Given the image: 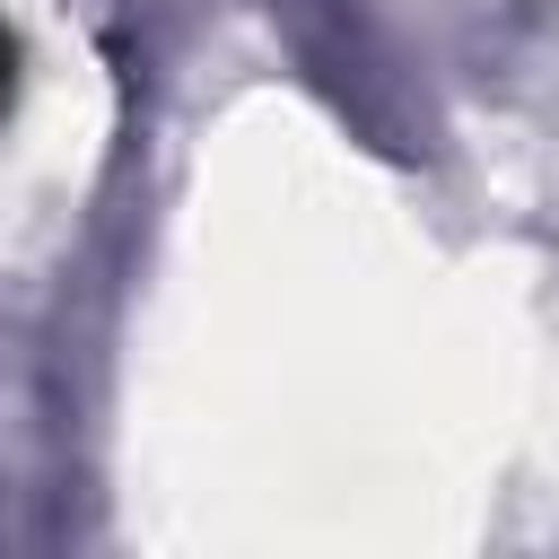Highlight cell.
<instances>
[{"mask_svg":"<svg viewBox=\"0 0 559 559\" xmlns=\"http://www.w3.org/2000/svg\"><path fill=\"white\" fill-rule=\"evenodd\" d=\"M0 96H9V44H0Z\"/></svg>","mask_w":559,"mask_h":559,"instance_id":"1","label":"cell"}]
</instances>
